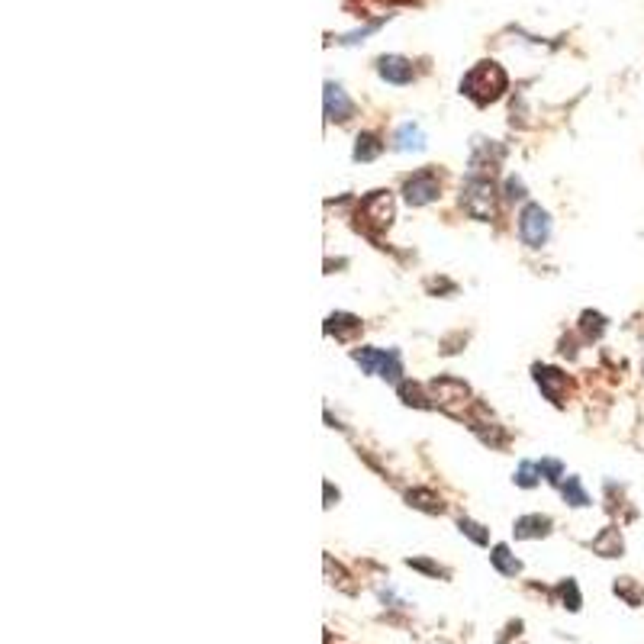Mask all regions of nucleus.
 Segmentation results:
<instances>
[{
  "label": "nucleus",
  "mask_w": 644,
  "mask_h": 644,
  "mask_svg": "<svg viewBox=\"0 0 644 644\" xmlns=\"http://www.w3.org/2000/svg\"><path fill=\"white\" fill-rule=\"evenodd\" d=\"M519 235H522V242L528 248H542L548 242V235H551V216H548V210H542L538 203L525 206L522 213H519Z\"/></svg>",
  "instance_id": "2"
},
{
  "label": "nucleus",
  "mask_w": 644,
  "mask_h": 644,
  "mask_svg": "<svg viewBox=\"0 0 644 644\" xmlns=\"http://www.w3.org/2000/svg\"><path fill=\"white\" fill-rule=\"evenodd\" d=\"M560 493H564V499H567L570 506H589V496L583 493V486H580L577 477H567V484L560 486Z\"/></svg>",
  "instance_id": "18"
},
{
  "label": "nucleus",
  "mask_w": 644,
  "mask_h": 644,
  "mask_svg": "<svg viewBox=\"0 0 644 644\" xmlns=\"http://www.w3.org/2000/svg\"><path fill=\"white\" fill-rule=\"evenodd\" d=\"M622 535H618V528H602V532L593 538V551L602 554V558H618L622 554Z\"/></svg>",
  "instance_id": "14"
},
{
  "label": "nucleus",
  "mask_w": 644,
  "mask_h": 644,
  "mask_svg": "<svg viewBox=\"0 0 644 644\" xmlns=\"http://www.w3.org/2000/svg\"><path fill=\"white\" fill-rule=\"evenodd\" d=\"M461 91H464L467 97H474L477 103L496 100V97L506 91V75H503V68L493 65V62H480V65H477L474 71H470V75L461 81Z\"/></svg>",
  "instance_id": "1"
},
{
  "label": "nucleus",
  "mask_w": 644,
  "mask_h": 644,
  "mask_svg": "<svg viewBox=\"0 0 644 644\" xmlns=\"http://www.w3.org/2000/svg\"><path fill=\"white\" fill-rule=\"evenodd\" d=\"M393 149L396 151H422L425 149V136L416 122H403L400 129L393 132Z\"/></svg>",
  "instance_id": "10"
},
{
  "label": "nucleus",
  "mask_w": 644,
  "mask_h": 644,
  "mask_svg": "<svg viewBox=\"0 0 644 644\" xmlns=\"http://www.w3.org/2000/svg\"><path fill=\"white\" fill-rule=\"evenodd\" d=\"M361 213H365V219L371 226L387 229V226L393 223V196L387 194V190H374L365 203H361Z\"/></svg>",
  "instance_id": "6"
},
{
  "label": "nucleus",
  "mask_w": 644,
  "mask_h": 644,
  "mask_svg": "<svg viewBox=\"0 0 644 644\" xmlns=\"http://www.w3.org/2000/svg\"><path fill=\"white\" fill-rule=\"evenodd\" d=\"M406 499H410V506H416V509H425V513H441V499L435 493H429V490H410V493H406Z\"/></svg>",
  "instance_id": "16"
},
{
  "label": "nucleus",
  "mask_w": 644,
  "mask_h": 644,
  "mask_svg": "<svg viewBox=\"0 0 644 644\" xmlns=\"http://www.w3.org/2000/svg\"><path fill=\"white\" fill-rule=\"evenodd\" d=\"M490 564H493L503 577H515V573H522V560L515 558L506 544H496L493 548V554H490Z\"/></svg>",
  "instance_id": "13"
},
{
  "label": "nucleus",
  "mask_w": 644,
  "mask_h": 644,
  "mask_svg": "<svg viewBox=\"0 0 644 644\" xmlns=\"http://www.w3.org/2000/svg\"><path fill=\"white\" fill-rule=\"evenodd\" d=\"M377 71H380L383 81H390V84H410L412 77H416V71H412V65L406 62V58L400 55H387L377 62Z\"/></svg>",
  "instance_id": "8"
},
{
  "label": "nucleus",
  "mask_w": 644,
  "mask_h": 644,
  "mask_svg": "<svg viewBox=\"0 0 644 644\" xmlns=\"http://www.w3.org/2000/svg\"><path fill=\"white\" fill-rule=\"evenodd\" d=\"M506 196H509V200H522L525 196L522 178H506Z\"/></svg>",
  "instance_id": "24"
},
{
  "label": "nucleus",
  "mask_w": 644,
  "mask_h": 644,
  "mask_svg": "<svg viewBox=\"0 0 644 644\" xmlns=\"http://www.w3.org/2000/svg\"><path fill=\"white\" fill-rule=\"evenodd\" d=\"M383 377V380H390V383H400V374H403V367H400V355L396 351H387L383 355V361H380V371H377Z\"/></svg>",
  "instance_id": "17"
},
{
  "label": "nucleus",
  "mask_w": 644,
  "mask_h": 644,
  "mask_svg": "<svg viewBox=\"0 0 644 644\" xmlns=\"http://www.w3.org/2000/svg\"><path fill=\"white\" fill-rule=\"evenodd\" d=\"M461 206L474 219H490L493 216V184L490 178H467L464 194H461Z\"/></svg>",
  "instance_id": "3"
},
{
  "label": "nucleus",
  "mask_w": 644,
  "mask_h": 644,
  "mask_svg": "<svg viewBox=\"0 0 644 644\" xmlns=\"http://www.w3.org/2000/svg\"><path fill=\"white\" fill-rule=\"evenodd\" d=\"M441 194V184H439V174L432 168L425 171H416L410 181H406V203L410 206H425L432 200H439Z\"/></svg>",
  "instance_id": "5"
},
{
  "label": "nucleus",
  "mask_w": 644,
  "mask_h": 644,
  "mask_svg": "<svg viewBox=\"0 0 644 644\" xmlns=\"http://www.w3.org/2000/svg\"><path fill=\"white\" fill-rule=\"evenodd\" d=\"M535 383L542 387V393L551 403H564V390H567V374H560L558 367H535Z\"/></svg>",
  "instance_id": "7"
},
{
  "label": "nucleus",
  "mask_w": 644,
  "mask_h": 644,
  "mask_svg": "<svg viewBox=\"0 0 644 644\" xmlns=\"http://www.w3.org/2000/svg\"><path fill=\"white\" fill-rule=\"evenodd\" d=\"M538 470H542V474H548V480H551V484H558V480H560V464H558V461H542V464H538Z\"/></svg>",
  "instance_id": "25"
},
{
  "label": "nucleus",
  "mask_w": 644,
  "mask_h": 644,
  "mask_svg": "<svg viewBox=\"0 0 644 644\" xmlns=\"http://www.w3.org/2000/svg\"><path fill=\"white\" fill-rule=\"evenodd\" d=\"M560 596H564V602H567L570 612H577L580 609V589H577L573 580H564V583H560Z\"/></svg>",
  "instance_id": "21"
},
{
  "label": "nucleus",
  "mask_w": 644,
  "mask_h": 644,
  "mask_svg": "<svg viewBox=\"0 0 644 644\" xmlns=\"http://www.w3.org/2000/svg\"><path fill=\"white\" fill-rule=\"evenodd\" d=\"M616 596H622L628 606H638V602H641V589H638L628 577H622V580H616Z\"/></svg>",
  "instance_id": "20"
},
{
  "label": "nucleus",
  "mask_w": 644,
  "mask_h": 644,
  "mask_svg": "<svg viewBox=\"0 0 644 644\" xmlns=\"http://www.w3.org/2000/svg\"><path fill=\"white\" fill-rule=\"evenodd\" d=\"M355 113V103L345 97L338 84H326V116L329 120H348Z\"/></svg>",
  "instance_id": "9"
},
{
  "label": "nucleus",
  "mask_w": 644,
  "mask_h": 644,
  "mask_svg": "<svg viewBox=\"0 0 644 644\" xmlns=\"http://www.w3.org/2000/svg\"><path fill=\"white\" fill-rule=\"evenodd\" d=\"M515 538H544V535L551 532V519L548 515H522V519H515L513 525Z\"/></svg>",
  "instance_id": "11"
},
{
  "label": "nucleus",
  "mask_w": 644,
  "mask_h": 644,
  "mask_svg": "<svg viewBox=\"0 0 644 644\" xmlns=\"http://www.w3.org/2000/svg\"><path fill=\"white\" fill-rule=\"evenodd\" d=\"M326 332H329V335H335L338 342H348L351 335H358V332H361V319L351 316V313H335V316H329Z\"/></svg>",
  "instance_id": "12"
},
{
  "label": "nucleus",
  "mask_w": 644,
  "mask_h": 644,
  "mask_svg": "<svg viewBox=\"0 0 644 644\" xmlns=\"http://www.w3.org/2000/svg\"><path fill=\"white\" fill-rule=\"evenodd\" d=\"M410 567H416V570H425V573H432V577H445V570L439 567V564H432V560H422V558H410L406 560Z\"/></svg>",
  "instance_id": "23"
},
{
  "label": "nucleus",
  "mask_w": 644,
  "mask_h": 644,
  "mask_svg": "<svg viewBox=\"0 0 644 644\" xmlns=\"http://www.w3.org/2000/svg\"><path fill=\"white\" fill-rule=\"evenodd\" d=\"M458 528H461V532H464L474 544H490V532H486L480 522H474V519H461Z\"/></svg>",
  "instance_id": "19"
},
{
  "label": "nucleus",
  "mask_w": 644,
  "mask_h": 644,
  "mask_svg": "<svg viewBox=\"0 0 644 644\" xmlns=\"http://www.w3.org/2000/svg\"><path fill=\"white\" fill-rule=\"evenodd\" d=\"M535 470H538V464H532V461H522L519 464V474H515V484L519 486H535L538 480H535Z\"/></svg>",
  "instance_id": "22"
},
{
  "label": "nucleus",
  "mask_w": 644,
  "mask_h": 644,
  "mask_svg": "<svg viewBox=\"0 0 644 644\" xmlns=\"http://www.w3.org/2000/svg\"><path fill=\"white\" fill-rule=\"evenodd\" d=\"M383 151V142L374 132H361L355 142V161H374Z\"/></svg>",
  "instance_id": "15"
},
{
  "label": "nucleus",
  "mask_w": 644,
  "mask_h": 644,
  "mask_svg": "<svg viewBox=\"0 0 644 644\" xmlns=\"http://www.w3.org/2000/svg\"><path fill=\"white\" fill-rule=\"evenodd\" d=\"M429 390H432V400L448 412H461L467 406V400H470V390H467L461 380H454V377H439V380H432Z\"/></svg>",
  "instance_id": "4"
}]
</instances>
